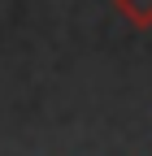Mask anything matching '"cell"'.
Returning a JSON list of instances; mask_svg holds the SVG:
<instances>
[{
    "mask_svg": "<svg viewBox=\"0 0 152 156\" xmlns=\"http://www.w3.org/2000/svg\"><path fill=\"white\" fill-rule=\"evenodd\" d=\"M113 9L135 30H152V0H113Z\"/></svg>",
    "mask_w": 152,
    "mask_h": 156,
    "instance_id": "6da1fadb",
    "label": "cell"
}]
</instances>
